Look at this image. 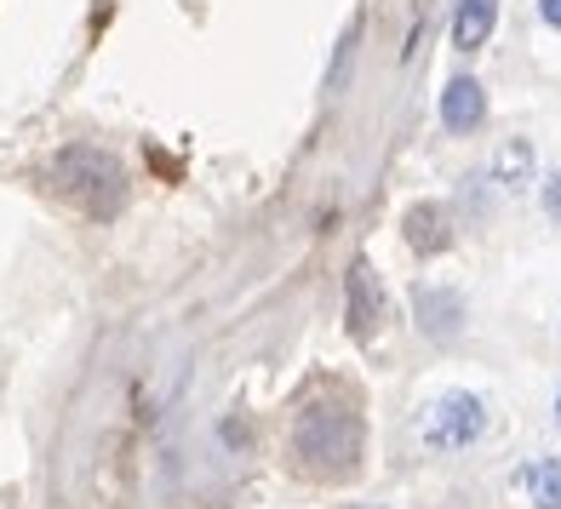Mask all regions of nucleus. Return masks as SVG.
I'll use <instances>...</instances> for the list:
<instances>
[{
    "instance_id": "nucleus-3",
    "label": "nucleus",
    "mask_w": 561,
    "mask_h": 509,
    "mask_svg": "<svg viewBox=\"0 0 561 509\" xmlns=\"http://www.w3.org/2000/svg\"><path fill=\"white\" fill-rule=\"evenodd\" d=\"M488 429H493V413L476 390H442L436 401L419 406V441L436 458H458V452L481 447Z\"/></svg>"
},
{
    "instance_id": "nucleus-7",
    "label": "nucleus",
    "mask_w": 561,
    "mask_h": 509,
    "mask_svg": "<svg viewBox=\"0 0 561 509\" xmlns=\"http://www.w3.org/2000/svg\"><path fill=\"white\" fill-rule=\"evenodd\" d=\"M488 184L504 189V195H527L533 184H539V155H533V143H527V138H504V143L493 149Z\"/></svg>"
},
{
    "instance_id": "nucleus-5",
    "label": "nucleus",
    "mask_w": 561,
    "mask_h": 509,
    "mask_svg": "<svg viewBox=\"0 0 561 509\" xmlns=\"http://www.w3.org/2000/svg\"><path fill=\"white\" fill-rule=\"evenodd\" d=\"M442 126L453 138H470L488 126V92H481L476 74H453V81L442 86Z\"/></svg>"
},
{
    "instance_id": "nucleus-11",
    "label": "nucleus",
    "mask_w": 561,
    "mask_h": 509,
    "mask_svg": "<svg viewBox=\"0 0 561 509\" xmlns=\"http://www.w3.org/2000/svg\"><path fill=\"white\" fill-rule=\"evenodd\" d=\"M539 200H545V218L561 229V172H550L545 177V189H539Z\"/></svg>"
},
{
    "instance_id": "nucleus-13",
    "label": "nucleus",
    "mask_w": 561,
    "mask_h": 509,
    "mask_svg": "<svg viewBox=\"0 0 561 509\" xmlns=\"http://www.w3.org/2000/svg\"><path fill=\"white\" fill-rule=\"evenodd\" d=\"M350 509H385V504H350Z\"/></svg>"
},
{
    "instance_id": "nucleus-8",
    "label": "nucleus",
    "mask_w": 561,
    "mask_h": 509,
    "mask_svg": "<svg viewBox=\"0 0 561 509\" xmlns=\"http://www.w3.org/2000/svg\"><path fill=\"white\" fill-rule=\"evenodd\" d=\"M499 23V0H453V46L458 53H481Z\"/></svg>"
},
{
    "instance_id": "nucleus-9",
    "label": "nucleus",
    "mask_w": 561,
    "mask_h": 509,
    "mask_svg": "<svg viewBox=\"0 0 561 509\" xmlns=\"http://www.w3.org/2000/svg\"><path fill=\"white\" fill-rule=\"evenodd\" d=\"M516 487L527 493L533 509H561V458L556 452H533L516 470Z\"/></svg>"
},
{
    "instance_id": "nucleus-6",
    "label": "nucleus",
    "mask_w": 561,
    "mask_h": 509,
    "mask_svg": "<svg viewBox=\"0 0 561 509\" xmlns=\"http://www.w3.org/2000/svg\"><path fill=\"white\" fill-rule=\"evenodd\" d=\"M413 310H419V333L436 338V344H453L458 333H465V298H458L453 287H419Z\"/></svg>"
},
{
    "instance_id": "nucleus-14",
    "label": "nucleus",
    "mask_w": 561,
    "mask_h": 509,
    "mask_svg": "<svg viewBox=\"0 0 561 509\" xmlns=\"http://www.w3.org/2000/svg\"><path fill=\"white\" fill-rule=\"evenodd\" d=\"M556 424H561V390H556Z\"/></svg>"
},
{
    "instance_id": "nucleus-12",
    "label": "nucleus",
    "mask_w": 561,
    "mask_h": 509,
    "mask_svg": "<svg viewBox=\"0 0 561 509\" xmlns=\"http://www.w3.org/2000/svg\"><path fill=\"white\" fill-rule=\"evenodd\" d=\"M539 18L550 23V30L561 35V0H539Z\"/></svg>"
},
{
    "instance_id": "nucleus-10",
    "label": "nucleus",
    "mask_w": 561,
    "mask_h": 509,
    "mask_svg": "<svg viewBox=\"0 0 561 509\" xmlns=\"http://www.w3.org/2000/svg\"><path fill=\"white\" fill-rule=\"evenodd\" d=\"M378 315H385V298H378V281L367 264L350 269V333L355 338H373L378 333Z\"/></svg>"
},
{
    "instance_id": "nucleus-4",
    "label": "nucleus",
    "mask_w": 561,
    "mask_h": 509,
    "mask_svg": "<svg viewBox=\"0 0 561 509\" xmlns=\"http://www.w3.org/2000/svg\"><path fill=\"white\" fill-rule=\"evenodd\" d=\"M401 229H407V246H413L419 258H436V252H447L458 241V223H453L447 200H419V207H407Z\"/></svg>"
},
{
    "instance_id": "nucleus-2",
    "label": "nucleus",
    "mask_w": 561,
    "mask_h": 509,
    "mask_svg": "<svg viewBox=\"0 0 561 509\" xmlns=\"http://www.w3.org/2000/svg\"><path fill=\"white\" fill-rule=\"evenodd\" d=\"M362 413H355V401H310L304 413L293 418V458L304 475L316 481H344L355 475L362 464Z\"/></svg>"
},
{
    "instance_id": "nucleus-1",
    "label": "nucleus",
    "mask_w": 561,
    "mask_h": 509,
    "mask_svg": "<svg viewBox=\"0 0 561 509\" xmlns=\"http://www.w3.org/2000/svg\"><path fill=\"white\" fill-rule=\"evenodd\" d=\"M46 184L92 223H115L126 212V200H133V177H126L121 155L104 143H64L53 166H46Z\"/></svg>"
}]
</instances>
